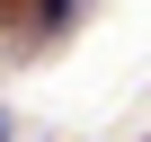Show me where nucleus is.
<instances>
[{"instance_id":"obj_2","label":"nucleus","mask_w":151,"mask_h":142,"mask_svg":"<svg viewBox=\"0 0 151 142\" xmlns=\"http://www.w3.org/2000/svg\"><path fill=\"white\" fill-rule=\"evenodd\" d=\"M0 142H9V124H0Z\"/></svg>"},{"instance_id":"obj_1","label":"nucleus","mask_w":151,"mask_h":142,"mask_svg":"<svg viewBox=\"0 0 151 142\" xmlns=\"http://www.w3.org/2000/svg\"><path fill=\"white\" fill-rule=\"evenodd\" d=\"M71 9H80V0H45V27H62V18H71Z\"/></svg>"}]
</instances>
